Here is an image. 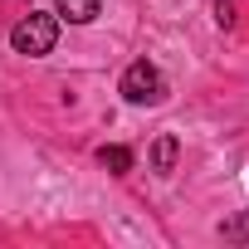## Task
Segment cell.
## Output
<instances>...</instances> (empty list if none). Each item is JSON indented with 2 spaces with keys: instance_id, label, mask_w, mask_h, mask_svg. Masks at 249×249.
Instances as JSON below:
<instances>
[{
  "instance_id": "8992f818",
  "label": "cell",
  "mask_w": 249,
  "mask_h": 249,
  "mask_svg": "<svg viewBox=\"0 0 249 249\" xmlns=\"http://www.w3.org/2000/svg\"><path fill=\"white\" fill-rule=\"evenodd\" d=\"M220 239H230V244H249V210L220 220Z\"/></svg>"
},
{
  "instance_id": "277c9868",
  "label": "cell",
  "mask_w": 249,
  "mask_h": 249,
  "mask_svg": "<svg viewBox=\"0 0 249 249\" xmlns=\"http://www.w3.org/2000/svg\"><path fill=\"white\" fill-rule=\"evenodd\" d=\"M54 10L69 25H93L98 20V0H54Z\"/></svg>"
},
{
  "instance_id": "7a4b0ae2",
  "label": "cell",
  "mask_w": 249,
  "mask_h": 249,
  "mask_svg": "<svg viewBox=\"0 0 249 249\" xmlns=\"http://www.w3.org/2000/svg\"><path fill=\"white\" fill-rule=\"evenodd\" d=\"M122 98L127 103H161L166 98V78H161V69L157 64H147V59H137V64H127V73H122Z\"/></svg>"
},
{
  "instance_id": "5b68a950",
  "label": "cell",
  "mask_w": 249,
  "mask_h": 249,
  "mask_svg": "<svg viewBox=\"0 0 249 249\" xmlns=\"http://www.w3.org/2000/svg\"><path fill=\"white\" fill-rule=\"evenodd\" d=\"M98 161H103L112 176H127V171H132V152H127V147H98Z\"/></svg>"
},
{
  "instance_id": "6da1fadb",
  "label": "cell",
  "mask_w": 249,
  "mask_h": 249,
  "mask_svg": "<svg viewBox=\"0 0 249 249\" xmlns=\"http://www.w3.org/2000/svg\"><path fill=\"white\" fill-rule=\"evenodd\" d=\"M10 44H15V54L39 59V54H49V49L59 44V20H54V15H44V10H30V15L10 30Z\"/></svg>"
},
{
  "instance_id": "3957f363",
  "label": "cell",
  "mask_w": 249,
  "mask_h": 249,
  "mask_svg": "<svg viewBox=\"0 0 249 249\" xmlns=\"http://www.w3.org/2000/svg\"><path fill=\"white\" fill-rule=\"evenodd\" d=\"M176 157H181V142H176L171 132H161V137L152 142V171H157V176H171V171H176Z\"/></svg>"
},
{
  "instance_id": "52a82bcc",
  "label": "cell",
  "mask_w": 249,
  "mask_h": 249,
  "mask_svg": "<svg viewBox=\"0 0 249 249\" xmlns=\"http://www.w3.org/2000/svg\"><path fill=\"white\" fill-rule=\"evenodd\" d=\"M215 25L220 30H234V5H230V0H215Z\"/></svg>"
}]
</instances>
